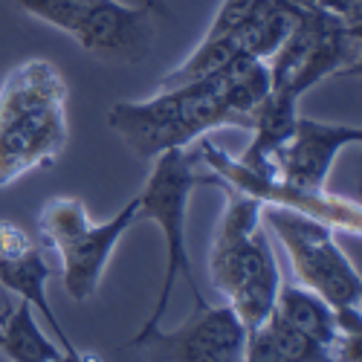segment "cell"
Segmentation results:
<instances>
[{"label":"cell","instance_id":"6da1fadb","mask_svg":"<svg viewBox=\"0 0 362 362\" xmlns=\"http://www.w3.org/2000/svg\"><path fill=\"white\" fill-rule=\"evenodd\" d=\"M67 145V84L55 64L29 58L0 84V189L49 168Z\"/></svg>","mask_w":362,"mask_h":362},{"label":"cell","instance_id":"7a4b0ae2","mask_svg":"<svg viewBox=\"0 0 362 362\" xmlns=\"http://www.w3.org/2000/svg\"><path fill=\"white\" fill-rule=\"evenodd\" d=\"M261 212L264 206L258 200L226 189V209L209 250L212 284L226 298L223 305H229L247 327V334L261 327L276 310V296L284 284Z\"/></svg>","mask_w":362,"mask_h":362},{"label":"cell","instance_id":"3957f363","mask_svg":"<svg viewBox=\"0 0 362 362\" xmlns=\"http://www.w3.org/2000/svg\"><path fill=\"white\" fill-rule=\"evenodd\" d=\"M107 125L142 160H157L165 151L189 148L215 128H247L226 96L218 76L160 90L145 102H116L107 110Z\"/></svg>","mask_w":362,"mask_h":362},{"label":"cell","instance_id":"277c9868","mask_svg":"<svg viewBox=\"0 0 362 362\" xmlns=\"http://www.w3.org/2000/svg\"><path fill=\"white\" fill-rule=\"evenodd\" d=\"M206 180L200 174V160L194 151L189 148H177V151H165L157 157L154 168L148 174V183L139 192V221H154L163 229L165 238V276H163V287L160 296L151 308L145 325L139 327V334L160 327L171 293L177 287V281L183 279L194 296V305H203V293L197 287L194 269H192V255H189V244H186V218H189V200L194 194V186Z\"/></svg>","mask_w":362,"mask_h":362},{"label":"cell","instance_id":"5b68a950","mask_svg":"<svg viewBox=\"0 0 362 362\" xmlns=\"http://www.w3.org/2000/svg\"><path fill=\"white\" fill-rule=\"evenodd\" d=\"M136 221H139V194L128 200L105 223L90 221L87 206L78 197H52L44 203L38 215L41 238L62 258L64 290L70 293V298L87 301L96 296L113 250Z\"/></svg>","mask_w":362,"mask_h":362},{"label":"cell","instance_id":"8992f818","mask_svg":"<svg viewBox=\"0 0 362 362\" xmlns=\"http://www.w3.org/2000/svg\"><path fill=\"white\" fill-rule=\"evenodd\" d=\"M362 29L345 26L319 6H296V21L281 47L267 58L273 90L293 102L316 84L359 70Z\"/></svg>","mask_w":362,"mask_h":362},{"label":"cell","instance_id":"52a82bcc","mask_svg":"<svg viewBox=\"0 0 362 362\" xmlns=\"http://www.w3.org/2000/svg\"><path fill=\"white\" fill-rule=\"evenodd\" d=\"M18 9L73 35L78 47L105 64H139L157 38L148 6H125L119 0H15Z\"/></svg>","mask_w":362,"mask_h":362},{"label":"cell","instance_id":"ba28073f","mask_svg":"<svg viewBox=\"0 0 362 362\" xmlns=\"http://www.w3.org/2000/svg\"><path fill=\"white\" fill-rule=\"evenodd\" d=\"M261 223L279 238V244L290 255L293 273L301 287L322 296L337 313L359 310V269L337 244V232L327 223L276 206H264Z\"/></svg>","mask_w":362,"mask_h":362},{"label":"cell","instance_id":"9c48e42d","mask_svg":"<svg viewBox=\"0 0 362 362\" xmlns=\"http://www.w3.org/2000/svg\"><path fill=\"white\" fill-rule=\"evenodd\" d=\"M197 160L209 168L212 183L226 186L238 194H247L252 200H258L261 206H276V209H290V212L316 218L322 223H327L334 232H348V235H359L362 232V212L359 203L348 200L342 194L334 192H305L281 183L279 177H264L250 171L247 165H240L238 157H229L223 148H218L212 139H197Z\"/></svg>","mask_w":362,"mask_h":362},{"label":"cell","instance_id":"30bf717a","mask_svg":"<svg viewBox=\"0 0 362 362\" xmlns=\"http://www.w3.org/2000/svg\"><path fill=\"white\" fill-rule=\"evenodd\" d=\"M131 345L142 348L148 362H244L247 327L229 305L203 301L180 327L136 334Z\"/></svg>","mask_w":362,"mask_h":362},{"label":"cell","instance_id":"8fae6325","mask_svg":"<svg viewBox=\"0 0 362 362\" xmlns=\"http://www.w3.org/2000/svg\"><path fill=\"white\" fill-rule=\"evenodd\" d=\"M359 139L362 131L356 125L298 116L290 139L281 145V151L273 160V177L305 192H325L337 157Z\"/></svg>","mask_w":362,"mask_h":362},{"label":"cell","instance_id":"7c38bea8","mask_svg":"<svg viewBox=\"0 0 362 362\" xmlns=\"http://www.w3.org/2000/svg\"><path fill=\"white\" fill-rule=\"evenodd\" d=\"M49 276H52V269H49L47 258L41 255L38 244H33L18 255H0V284L6 290H12L18 296V301H26L35 313H41V319L52 327V334L58 337V342H62L64 354L73 356V354H78V348L67 337L64 325L58 322V316L49 308V298H47Z\"/></svg>","mask_w":362,"mask_h":362},{"label":"cell","instance_id":"4fadbf2b","mask_svg":"<svg viewBox=\"0 0 362 362\" xmlns=\"http://www.w3.org/2000/svg\"><path fill=\"white\" fill-rule=\"evenodd\" d=\"M273 313L281 316L284 322H290L293 327H298L301 334L322 342L325 348H330V354H334L342 334H348L339 325V313L330 308L322 296H316L313 290L301 287V284H281Z\"/></svg>","mask_w":362,"mask_h":362},{"label":"cell","instance_id":"5bb4252c","mask_svg":"<svg viewBox=\"0 0 362 362\" xmlns=\"http://www.w3.org/2000/svg\"><path fill=\"white\" fill-rule=\"evenodd\" d=\"M293 21H296V6L287 4V0H258L252 12L247 15V21L232 35L240 52L267 62L287 38Z\"/></svg>","mask_w":362,"mask_h":362},{"label":"cell","instance_id":"9a60e30c","mask_svg":"<svg viewBox=\"0 0 362 362\" xmlns=\"http://www.w3.org/2000/svg\"><path fill=\"white\" fill-rule=\"evenodd\" d=\"M0 327H4L0 354H6L12 362H58L64 356V351L41 330L35 310L26 301L9 308L0 319Z\"/></svg>","mask_w":362,"mask_h":362},{"label":"cell","instance_id":"2e32d148","mask_svg":"<svg viewBox=\"0 0 362 362\" xmlns=\"http://www.w3.org/2000/svg\"><path fill=\"white\" fill-rule=\"evenodd\" d=\"M264 330L269 334V339H273L281 362H337L330 348H325L322 342H316L308 334H301L298 327H293L290 322H284L276 313L267 316Z\"/></svg>","mask_w":362,"mask_h":362},{"label":"cell","instance_id":"e0dca14e","mask_svg":"<svg viewBox=\"0 0 362 362\" xmlns=\"http://www.w3.org/2000/svg\"><path fill=\"white\" fill-rule=\"evenodd\" d=\"M258 4V0H223L212 26H209L206 38H218V35H232L235 29L247 21V15L252 12V6ZM287 4L293 6H310V0H287Z\"/></svg>","mask_w":362,"mask_h":362},{"label":"cell","instance_id":"ac0fdd59","mask_svg":"<svg viewBox=\"0 0 362 362\" xmlns=\"http://www.w3.org/2000/svg\"><path fill=\"white\" fill-rule=\"evenodd\" d=\"M244 362H281L273 339H269V334L261 327L250 330L247 334V345H244Z\"/></svg>","mask_w":362,"mask_h":362},{"label":"cell","instance_id":"d6986e66","mask_svg":"<svg viewBox=\"0 0 362 362\" xmlns=\"http://www.w3.org/2000/svg\"><path fill=\"white\" fill-rule=\"evenodd\" d=\"M310 6L325 9L351 29H362V0H310Z\"/></svg>","mask_w":362,"mask_h":362},{"label":"cell","instance_id":"ffe728a7","mask_svg":"<svg viewBox=\"0 0 362 362\" xmlns=\"http://www.w3.org/2000/svg\"><path fill=\"white\" fill-rule=\"evenodd\" d=\"M58 362H102L96 354H90V351H78V354H73V356H62V359H58Z\"/></svg>","mask_w":362,"mask_h":362},{"label":"cell","instance_id":"44dd1931","mask_svg":"<svg viewBox=\"0 0 362 362\" xmlns=\"http://www.w3.org/2000/svg\"><path fill=\"white\" fill-rule=\"evenodd\" d=\"M76 4H96V0H76Z\"/></svg>","mask_w":362,"mask_h":362},{"label":"cell","instance_id":"7402d4cb","mask_svg":"<svg viewBox=\"0 0 362 362\" xmlns=\"http://www.w3.org/2000/svg\"><path fill=\"white\" fill-rule=\"evenodd\" d=\"M0 348H4V327H0Z\"/></svg>","mask_w":362,"mask_h":362}]
</instances>
